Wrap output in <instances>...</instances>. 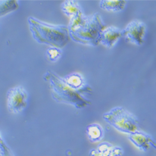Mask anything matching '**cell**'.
<instances>
[{
	"mask_svg": "<svg viewBox=\"0 0 156 156\" xmlns=\"http://www.w3.org/2000/svg\"><path fill=\"white\" fill-rule=\"evenodd\" d=\"M67 27L73 41L90 46L99 44L101 33L106 27L99 12L90 15L84 12L77 15L70 19Z\"/></svg>",
	"mask_w": 156,
	"mask_h": 156,
	"instance_id": "cell-1",
	"label": "cell"
},
{
	"mask_svg": "<svg viewBox=\"0 0 156 156\" xmlns=\"http://www.w3.org/2000/svg\"><path fill=\"white\" fill-rule=\"evenodd\" d=\"M28 22L32 36L38 43L61 49L70 40L66 25L49 24L33 16L28 17Z\"/></svg>",
	"mask_w": 156,
	"mask_h": 156,
	"instance_id": "cell-2",
	"label": "cell"
},
{
	"mask_svg": "<svg viewBox=\"0 0 156 156\" xmlns=\"http://www.w3.org/2000/svg\"><path fill=\"white\" fill-rule=\"evenodd\" d=\"M43 78L48 82L51 96L57 102L69 105L80 109L91 104L83 94L69 87L63 81L62 78L55 73L48 71Z\"/></svg>",
	"mask_w": 156,
	"mask_h": 156,
	"instance_id": "cell-3",
	"label": "cell"
},
{
	"mask_svg": "<svg viewBox=\"0 0 156 156\" xmlns=\"http://www.w3.org/2000/svg\"><path fill=\"white\" fill-rule=\"evenodd\" d=\"M102 117L107 123L121 133L130 134L139 130L137 118L124 107H114Z\"/></svg>",
	"mask_w": 156,
	"mask_h": 156,
	"instance_id": "cell-4",
	"label": "cell"
},
{
	"mask_svg": "<svg viewBox=\"0 0 156 156\" xmlns=\"http://www.w3.org/2000/svg\"><path fill=\"white\" fill-rule=\"evenodd\" d=\"M28 93L22 86L8 89L6 93L7 109L10 113L17 114L23 112L28 106Z\"/></svg>",
	"mask_w": 156,
	"mask_h": 156,
	"instance_id": "cell-5",
	"label": "cell"
},
{
	"mask_svg": "<svg viewBox=\"0 0 156 156\" xmlns=\"http://www.w3.org/2000/svg\"><path fill=\"white\" fill-rule=\"evenodd\" d=\"M146 30V25L144 22L134 20L121 30L122 37L127 43L140 46L144 43Z\"/></svg>",
	"mask_w": 156,
	"mask_h": 156,
	"instance_id": "cell-6",
	"label": "cell"
},
{
	"mask_svg": "<svg viewBox=\"0 0 156 156\" xmlns=\"http://www.w3.org/2000/svg\"><path fill=\"white\" fill-rule=\"evenodd\" d=\"M128 139L140 151L147 152L151 148L155 149V142L152 137L149 134L137 130V131L129 134Z\"/></svg>",
	"mask_w": 156,
	"mask_h": 156,
	"instance_id": "cell-7",
	"label": "cell"
},
{
	"mask_svg": "<svg viewBox=\"0 0 156 156\" xmlns=\"http://www.w3.org/2000/svg\"><path fill=\"white\" fill-rule=\"evenodd\" d=\"M63 81L77 93L83 94L92 91V89L86 82L83 76L78 73H73L62 77Z\"/></svg>",
	"mask_w": 156,
	"mask_h": 156,
	"instance_id": "cell-8",
	"label": "cell"
},
{
	"mask_svg": "<svg viewBox=\"0 0 156 156\" xmlns=\"http://www.w3.org/2000/svg\"><path fill=\"white\" fill-rule=\"evenodd\" d=\"M121 37V30L115 26H109L102 31L99 38V44L108 48H112Z\"/></svg>",
	"mask_w": 156,
	"mask_h": 156,
	"instance_id": "cell-9",
	"label": "cell"
},
{
	"mask_svg": "<svg viewBox=\"0 0 156 156\" xmlns=\"http://www.w3.org/2000/svg\"><path fill=\"white\" fill-rule=\"evenodd\" d=\"M61 9L63 13L69 19L84 12L79 2L76 0L64 1L61 3Z\"/></svg>",
	"mask_w": 156,
	"mask_h": 156,
	"instance_id": "cell-10",
	"label": "cell"
},
{
	"mask_svg": "<svg viewBox=\"0 0 156 156\" xmlns=\"http://www.w3.org/2000/svg\"><path fill=\"white\" fill-rule=\"evenodd\" d=\"M86 133L89 141L93 143L100 142L105 136L103 127L96 123L89 124L86 127Z\"/></svg>",
	"mask_w": 156,
	"mask_h": 156,
	"instance_id": "cell-11",
	"label": "cell"
},
{
	"mask_svg": "<svg viewBox=\"0 0 156 156\" xmlns=\"http://www.w3.org/2000/svg\"><path fill=\"white\" fill-rule=\"evenodd\" d=\"M127 4L124 0H102L99 2L100 8L109 12H119L123 11Z\"/></svg>",
	"mask_w": 156,
	"mask_h": 156,
	"instance_id": "cell-12",
	"label": "cell"
},
{
	"mask_svg": "<svg viewBox=\"0 0 156 156\" xmlns=\"http://www.w3.org/2000/svg\"><path fill=\"white\" fill-rule=\"evenodd\" d=\"M19 6V2L16 0H0V17L17 10Z\"/></svg>",
	"mask_w": 156,
	"mask_h": 156,
	"instance_id": "cell-13",
	"label": "cell"
},
{
	"mask_svg": "<svg viewBox=\"0 0 156 156\" xmlns=\"http://www.w3.org/2000/svg\"><path fill=\"white\" fill-rule=\"evenodd\" d=\"M62 51L60 48L55 47H50L46 51V56L48 59L52 62L58 61L62 56Z\"/></svg>",
	"mask_w": 156,
	"mask_h": 156,
	"instance_id": "cell-14",
	"label": "cell"
},
{
	"mask_svg": "<svg viewBox=\"0 0 156 156\" xmlns=\"http://www.w3.org/2000/svg\"><path fill=\"white\" fill-rule=\"evenodd\" d=\"M113 145L108 142H102L95 149L99 156H105L112 147Z\"/></svg>",
	"mask_w": 156,
	"mask_h": 156,
	"instance_id": "cell-15",
	"label": "cell"
},
{
	"mask_svg": "<svg viewBox=\"0 0 156 156\" xmlns=\"http://www.w3.org/2000/svg\"><path fill=\"white\" fill-rule=\"evenodd\" d=\"M0 156H15L5 140L0 146Z\"/></svg>",
	"mask_w": 156,
	"mask_h": 156,
	"instance_id": "cell-16",
	"label": "cell"
},
{
	"mask_svg": "<svg viewBox=\"0 0 156 156\" xmlns=\"http://www.w3.org/2000/svg\"><path fill=\"white\" fill-rule=\"evenodd\" d=\"M123 153V149L121 147L113 146L105 156H122Z\"/></svg>",
	"mask_w": 156,
	"mask_h": 156,
	"instance_id": "cell-17",
	"label": "cell"
},
{
	"mask_svg": "<svg viewBox=\"0 0 156 156\" xmlns=\"http://www.w3.org/2000/svg\"><path fill=\"white\" fill-rule=\"evenodd\" d=\"M3 141H4V139H3V137H2V136L1 132H0V146H1L2 143Z\"/></svg>",
	"mask_w": 156,
	"mask_h": 156,
	"instance_id": "cell-18",
	"label": "cell"
}]
</instances>
